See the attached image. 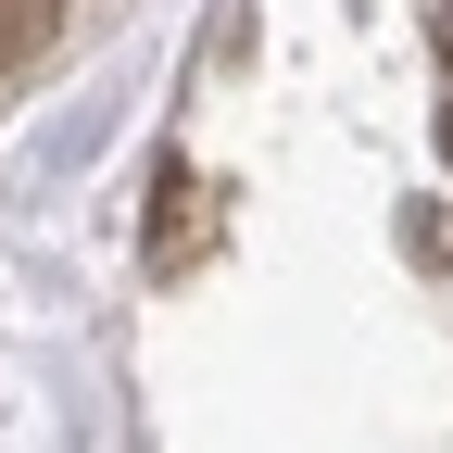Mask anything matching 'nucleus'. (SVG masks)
I'll return each mask as SVG.
<instances>
[{"label": "nucleus", "instance_id": "1", "mask_svg": "<svg viewBox=\"0 0 453 453\" xmlns=\"http://www.w3.org/2000/svg\"><path fill=\"white\" fill-rule=\"evenodd\" d=\"M50 38H64V0H0V76H26Z\"/></svg>", "mask_w": 453, "mask_h": 453}, {"label": "nucleus", "instance_id": "2", "mask_svg": "<svg viewBox=\"0 0 453 453\" xmlns=\"http://www.w3.org/2000/svg\"><path fill=\"white\" fill-rule=\"evenodd\" d=\"M441 151H453V113H441Z\"/></svg>", "mask_w": 453, "mask_h": 453}]
</instances>
